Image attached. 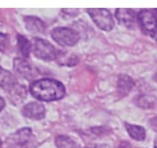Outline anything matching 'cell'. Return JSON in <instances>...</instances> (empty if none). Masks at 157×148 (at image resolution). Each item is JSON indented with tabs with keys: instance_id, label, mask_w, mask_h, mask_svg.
<instances>
[{
	"instance_id": "cell-1",
	"label": "cell",
	"mask_w": 157,
	"mask_h": 148,
	"mask_svg": "<svg viewBox=\"0 0 157 148\" xmlns=\"http://www.w3.org/2000/svg\"><path fill=\"white\" fill-rule=\"evenodd\" d=\"M34 98L44 102H52L62 99L65 88L61 82L53 79H41L32 82L29 87Z\"/></svg>"
},
{
	"instance_id": "cell-2",
	"label": "cell",
	"mask_w": 157,
	"mask_h": 148,
	"mask_svg": "<svg viewBox=\"0 0 157 148\" xmlns=\"http://www.w3.org/2000/svg\"><path fill=\"white\" fill-rule=\"evenodd\" d=\"M137 21L144 33L153 37L157 34V9H143L138 14Z\"/></svg>"
},
{
	"instance_id": "cell-3",
	"label": "cell",
	"mask_w": 157,
	"mask_h": 148,
	"mask_svg": "<svg viewBox=\"0 0 157 148\" xmlns=\"http://www.w3.org/2000/svg\"><path fill=\"white\" fill-rule=\"evenodd\" d=\"M31 44L34 55L38 59L45 61H51L56 59L57 52L55 48L46 40L38 38H33Z\"/></svg>"
},
{
	"instance_id": "cell-4",
	"label": "cell",
	"mask_w": 157,
	"mask_h": 148,
	"mask_svg": "<svg viewBox=\"0 0 157 148\" xmlns=\"http://www.w3.org/2000/svg\"><path fill=\"white\" fill-rule=\"evenodd\" d=\"M52 38L61 46L71 47L79 41L78 32L72 28L65 27H55L52 31Z\"/></svg>"
},
{
	"instance_id": "cell-5",
	"label": "cell",
	"mask_w": 157,
	"mask_h": 148,
	"mask_svg": "<svg viewBox=\"0 0 157 148\" xmlns=\"http://www.w3.org/2000/svg\"><path fill=\"white\" fill-rule=\"evenodd\" d=\"M87 13L94 22L101 30L110 31L114 27V21L111 14L105 9H88Z\"/></svg>"
},
{
	"instance_id": "cell-6",
	"label": "cell",
	"mask_w": 157,
	"mask_h": 148,
	"mask_svg": "<svg viewBox=\"0 0 157 148\" xmlns=\"http://www.w3.org/2000/svg\"><path fill=\"white\" fill-rule=\"evenodd\" d=\"M31 137V128H21L9 136L7 139V144L10 148H24L30 140Z\"/></svg>"
},
{
	"instance_id": "cell-7",
	"label": "cell",
	"mask_w": 157,
	"mask_h": 148,
	"mask_svg": "<svg viewBox=\"0 0 157 148\" xmlns=\"http://www.w3.org/2000/svg\"><path fill=\"white\" fill-rule=\"evenodd\" d=\"M13 68L17 74L29 80H31L37 76V70H35L23 58L18 57L14 59Z\"/></svg>"
},
{
	"instance_id": "cell-8",
	"label": "cell",
	"mask_w": 157,
	"mask_h": 148,
	"mask_svg": "<svg viewBox=\"0 0 157 148\" xmlns=\"http://www.w3.org/2000/svg\"><path fill=\"white\" fill-rule=\"evenodd\" d=\"M21 114L24 117L32 120H41L45 115V108L40 102H32L23 107Z\"/></svg>"
},
{
	"instance_id": "cell-9",
	"label": "cell",
	"mask_w": 157,
	"mask_h": 148,
	"mask_svg": "<svg viewBox=\"0 0 157 148\" xmlns=\"http://www.w3.org/2000/svg\"><path fill=\"white\" fill-rule=\"evenodd\" d=\"M117 19L121 24L126 27L131 28L134 26L136 15L133 10L130 9H117L115 13Z\"/></svg>"
},
{
	"instance_id": "cell-10",
	"label": "cell",
	"mask_w": 157,
	"mask_h": 148,
	"mask_svg": "<svg viewBox=\"0 0 157 148\" xmlns=\"http://www.w3.org/2000/svg\"><path fill=\"white\" fill-rule=\"evenodd\" d=\"M134 85V81L127 74H121L117 80V93L121 97L128 96Z\"/></svg>"
},
{
	"instance_id": "cell-11",
	"label": "cell",
	"mask_w": 157,
	"mask_h": 148,
	"mask_svg": "<svg viewBox=\"0 0 157 148\" xmlns=\"http://www.w3.org/2000/svg\"><path fill=\"white\" fill-rule=\"evenodd\" d=\"M10 101L15 105H19L25 101L27 97V89L25 86L17 82L9 92Z\"/></svg>"
},
{
	"instance_id": "cell-12",
	"label": "cell",
	"mask_w": 157,
	"mask_h": 148,
	"mask_svg": "<svg viewBox=\"0 0 157 148\" xmlns=\"http://www.w3.org/2000/svg\"><path fill=\"white\" fill-rule=\"evenodd\" d=\"M25 24L29 31L33 34H43L45 30V25L42 20L35 16L25 17Z\"/></svg>"
},
{
	"instance_id": "cell-13",
	"label": "cell",
	"mask_w": 157,
	"mask_h": 148,
	"mask_svg": "<svg viewBox=\"0 0 157 148\" xmlns=\"http://www.w3.org/2000/svg\"><path fill=\"white\" fill-rule=\"evenodd\" d=\"M16 83V79L11 72L0 67V87L8 92Z\"/></svg>"
},
{
	"instance_id": "cell-14",
	"label": "cell",
	"mask_w": 157,
	"mask_h": 148,
	"mask_svg": "<svg viewBox=\"0 0 157 148\" xmlns=\"http://www.w3.org/2000/svg\"><path fill=\"white\" fill-rule=\"evenodd\" d=\"M125 128L130 137L137 141H143L146 138V130L142 126L125 123Z\"/></svg>"
},
{
	"instance_id": "cell-15",
	"label": "cell",
	"mask_w": 157,
	"mask_h": 148,
	"mask_svg": "<svg viewBox=\"0 0 157 148\" xmlns=\"http://www.w3.org/2000/svg\"><path fill=\"white\" fill-rule=\"evenodd\" d=\"M135 103L138 107L144 109H152L157 108V98L153 96L142 95L135 99Z\"/></svg>"
},
{
	"instance_id": "cell-16",
	"label": "cell",
	"mask_w": 157,
	"mask_h": 148,
	"mask_svg": "<svg viewBox=\"0 0 157 148\" xmlns=\"http://www.w3.org/2000/svg\"><path fill=\"white\" fill-rule=\"evenodd\" d=\"M17 45H18V50L23 59H27L29 57L30 52L32 50V44L31 42L23 35H18L17 38Z\"/></svg>"
},
{
	"instance_id": "cell-17",
	"label": "cell",
	"mask_w": 157,
	"mask_h": 148,
	"mask_svg": "<svg viewBox=\"0 0 157 148\" xmlns=\"http://www.w3.org/2000/svg\"><path fill=\"white\" fill-rule=\"evenodd\" d=\"M55 145L58 148H80L73 139L65 135L58 136L55 138Z\"/></svg>"
},
{
	"instance_id": "cell-18",
	"label": "cell",
	"mask_w": 157,
	"mask_h": 148,
	"mask_svg": "<svg viewBox=\"0 0 157 148\" xmlns=\"http://www.w3.org/2000/svg\"><path fill=\"white\" fill-rule=\"evenodd\" d=\"M9 44V36L6 34L0 33V51L5 52Z\"/></svg>"
},
{
	"instance_id": "cell-19",
	"label": "cell",
	"mask_w": 157,
	"mask_h": 148,
	"mask_svg": "<svg viewBox=\"0 0 157 148\" xmlns=\"http://www.w3.org/2000/svg\"><path fill=\"white\" fill-rule=\"evenodd\" d=\"M149 125H150V128H152L154 132L157 133V116L150 119L149 121Z\"/></svg>"
},
{
	"instance_id": "cell-20",
	"label": "cell",
	"mask_w": 157,
	"mask_h": 148,
	"mask_svg": "<svg viewBox=\"0 0 157 148\" xmlns=\"http://www.w3.org/2000/svg\"><path fill=\"white\" fill-rule=\"evenodd\" d=\"M84 148H111L107 144H90L86 146Z\"/></svg>"
},
{
	"instance_id": "cell-21",
	"label": "cell",
	"mask_w": 157,
	"mask_h": 148,
	"mask_svg": "<svg viewBox=\"0 0 157 148\" xmlns=\"http://www.w3.org/2000/svg\"><path fill=\"white\" fill-rule=\"evenodd\" d=\"M119 148H132V146L129 142L124 141V142H122V143H121Z\"/></svg>"
},
{
	"instance_id": "cell-22",
	"label": "cell",
	"mask_w": 157,
	"mask_h": 148,
	"mask_svg": "<svg viewBox=\"0 0 157 148\" xmlns=\"http://www.w3.org/2000/svg\"><path fill=\"white\" fill-rule=\"evenodd\" d=\"M6 106V102H5L4 99L0 96V112L3 110V108Z\"/></svg>"
},
{
	"instance_id": "cell-23",
	"label": "cell",
	"mask_w": 157,
	"mask_h": 148,
	"mask_svg": "<svg viewBox=\"0 0 157 148\" xmlns=\"http://www.w3.org/2000/svg\"><path fill=\"white\" fill-rule=\"evenodd\" d=\"M154 148H157V139L154 141Z\"/></svg>"
},
{
	"instance_id": "cell-24",
	"label": "cell",
	"mask_w": 157,
	"mask_h": 148,
	"mask_svg": "<svg viewBox=\"0 0 157 148\" xmlns=\"http://www.w3.org/2000/svg\"><path fill=\"white\" fill-rule=\"evenodd\" d=\"M154 79H155V80L157 82V71L156 72V73H155V75H154Z\"/></svg>"
},
{
	"instance_id": "cell-25",
	"label": "cell",
	"mask_w": 157,
	"mask_h": 148,
	"mask_svg": "<svg viewBox=\"0 0 157 148\" xmlns=\"http://www.w3.org/2000/svg\"><path fill=\"white\" fill-rule=\"evenodd\" d=\"M1 146H2V141L1 140H0V147H1Z\"/></svg>"
}]
</instances>
